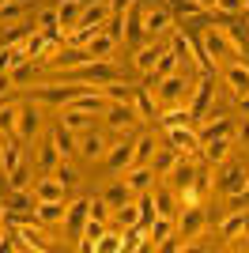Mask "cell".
Returning a JSON list of instances; mask_svg holds the SVG:
<instances>
[{"label":"cell","instance_id":"cell-1","mask_svg":"<svg viewBox=\"0 0 249 253\" xmlns=\"http://www.w3.org/2000/svg\"><path fill=\"white\" fill-rule=\"evenodd\" d=\"M200 53H204V61H208V68H211V72H219V64H227V61H234V57H238L223 27L200 34Z\"/></svg>","mask_w":249,"mask_h":253},{"label":"cell","instance_id":"cell-2","mask_svg":"<svg viewBox=\"0 0 249 253\" xmlns=\"http://www.w3.org/2000/svg\"><path fill=\"white\" fill-rule=\"evenodd\" d=\"M211 91H215V72H204L193 87V95H189V117H193V125L208 121V106H211Z\"/></svg>","mask_w":249,"mask_h":253},{"label":"cell","instance_id":"cell-3","mask_svg":"<svg viewBox=\"0 0 249 253\" xmlns=\"http://www.w3.org/2000/svg\"><path fill=\"white\" fill-rule=\"evenodd\" d=\"M136 121H140V114H136L132 102H110L106 106V128L110 132H132Z\"/></svg>","mask_w":249,"mask_h":253},{"label":"cell","instance_id":"cell-4","mask_svg":"<svg viewBox=\"0 0 249 253\" xmlns=\"http://www.w3.org/2000/svg\"><path fill=\"white\" fill-rule=\"evenodd\" d=\"M166 144H170L177 155H197L200 151V132L193 125H170L166 128Z\"/></svg>","mask_w":249,"mask_h":253},{"label":"cell","instance_id":"cell-5","mask_svg":"<svg viewBox=\"0 0 249 253\" xmlns=\"http://www.w3.org/2000/svg\"><path fill=\"white\" fill-rule=\"evenodd\" d=\"M246 185H249V170L242 167V163H227V167H223V178H219V193L230 197V201H238L242 193H246Z\"/></svg>","mask_w":249,"mask_h":253},{"label":"cell","instance_id":"cell-6","mask_svg":"<svg viewBox=\"0 0 249 253\" xmlns=\"http://www.w3.org/2000/svg\"><path fill=\"white\" fill-rule=\"evenodd\" d=\"M76 80L87 84V87H102V84H110V80H117V68H114V61H83Z\"/></svg>","mask_w":249,"mask_h":253},{"label":"cell","instance_id":"cell-7","mask_svg":"<svg viewBox=\"0 0 249 253\" xmlns=\"http://www.w3.org/2000/svg\"><path fill=\"white\" fill-rule=\"evenodd\" d=\"M38 132H42V110L34 102H23L19 106V121H15V140H19V144H31Z\"/></svg>","mask_w":249,"mask_h":253},{"label":"cell","instance_id":"cell-8","mask_svg":"<svg viewBox=\"0 0 249 253\" xmlns=\"http://www.w3.org/2000/svg\"><path fill=\"white\" fill-rule=\"evenodd\" d=\"M132 151H136V140L124 132L117 144H110V151H106V167H110V174H124V170L132 167Z\"/></svg>","mask_w":249,"mask_h":253},{"label":"cell","instance_id":"cell-9","mask_svg":"<svg viewBox=\"0 0 249 253\" xmlns=\"http://www.w3.org/2000/svg\"><path fill=\"white\" fill-rule=\"evenodd\" d=\"M76 151H80L87 163H94V159H106V151H110V140H106V132L83 128L80 136H76Z\"/></svg>","mask_w":249,"mask_h":253},{"label":"cell","instance_id":"cell-10","mask_svg":"<svg viewBox=\"0 0 249 253\" xmlns=\"http://www.w3.org/2000/svg\"><path fill=\"white\" fill-rule=\"evenodd\" d=\"M204 227H208V215H204V208H200V204H189V208H181V215H177V238H181V242L197 238Z\"/></svg>","mask_w":249,"mask_h":253},{"label":"cell","instance_id":"cell-11","mask_svg":"<svg viewBox=\"0 0 249 253\" xmlns=\"http://www.w3.org/2000/svg\"><path fill=\"white\" fill-rule=\"evenodd\" d=\"M170 27H174V11H166V8H144V34L151 38V42L166 38Z\"/></svg>","mask_w":249,"mask_h":253},{"label":"cell","instance_id":"cell-12","mask_svg":"<svg viewBox=\"0 0 249 253\" xmlns=\"http://www.w3.org/2000/svg\"><path fill=\"white\" fill-rule=\"evenodd\" d=\"M223 80H227V87L234 95H249V68H246L242 57H234V61L223 64Z\"/></svg>","mask_w":249,"mask_h":253},{"label":"cell","instance_id":"cell-13","mask_svg":"<svg viewBox=\"0 0 249 253\" xmlns=\"http://www.w3.org/2000/svg\"><path fill=\"white\" fill-rule=\"evenodd\" d=\"M83 49H87V57L91 61H114V49H117V38H110L106 31H94L87 42H83Z\"/></svg>","mask_w":249,"mask_h":253},{"label":"cell","instance_id":"cell-14","mask_svg":"<svg viewBox=\"0 0 249 253\" xmlns=\"http://www.w3.org/2000/svg\"><path fill=\"white\" fill-rule=\"evenodd\" d=\"M151 178H155L151 163H132V167L124 170V178H121V181L132 189V197H136V193H147V189H151Z\"/></svg>","mask_w":249,"mask_h":253},{"label":"cell","instance_id":"cell-15","mask_svg":"<svg viewBox=\"0 0 249 253\" xmlns=\"http://www.w3.org/2000/svg\"><path fill=\"white\" fill-rule=\"evenodd\" d=\"M170 231H174V215H151V223H147V250H159L170 238Z\"/></svg>","mask_w":249,"mask_h":253},{"label":"cell","instance_id":"cell-16","mask_svg":"<svg viewBox=\"0 0 249 253\" xmlns=\"http://www.w3.org/2000/svg\"><path fill=\"white\" fill-rule=\"evenodd\" d=\"M83 0H61L57 4V19H61V34H72L76 31V23H80V15H83Z\"/></svg>","mask_w":249,"mask_h":253},{"label":"cell","instance_id":"cell-17","mask_svg":"<svg viewBox=\"0 0 249 253\" xmlns=\"http://www.w3.org/2000/svg\"><path fill=\"white\" fill-rule=\"evenodd\" d=\"M34 197H38V201H64V197H68V185H64L57 174H45V178L34 185Z\"/></svg>","mask_w":249,"mask_h":253},{"label":"cell","instance_id":"cell-18","mask_svg":"<svg viewBox=\"0 0 249 253\" xmlns=\"http://www.w3.org/2000/svg\"><path fill=\"white\" fill-rule=\"evenodd\" d=\"M166 178L174 181L177 189H185V185H197V167H193V163H189V155H177V163L174 167H170V174H166Z\"/></svg>","mask_w":249,"mask_h":253},{"label":"cell","instance_id":"cell-19","mask_svg":"<svg viewBox=\"0 0 249 253\" xmlns=\"http://www.w3.org/2000/svg\"><path fill=\"white\" fill-rule=\"evenodd\" d=\"M61 125L80 136L83 128H91V114H83V110H76V106H61Z\"/></svg>","mask_w":249,"mask_h":253},{"label":"cell","instance_id":"cell-20","mask_svg":"<svg viewBox=\"0 0 249 253\" xmlns=\"http://www.w3.org/2000/svg\"><path fill=\"white\" fill-rule=\"evenodd\" d=\"M98 91H102L110 102H132V98H136V87H132V84H124L121 76H117V80H110V84H102Z\"/></svg>","mask_w":249,"mask_h":253},{"label":"cell","instance_id":"cell-21","mask_svg":"<svg viewBox=\"0 0 249 253\" xmlns=\"http://www.w3.org/2000/svg\"><path fill=\"white\" fill-rule=\"evenodd\" d=\"M200 148H204L208 163H215V167H223V163H227V155H230V136H215V140H204Z\"/></svg>","mask_w":249,"mask_h":253},{"label":"cell","instance_id":"cell-22","mask_svg":"<svg viewBox=\"0 0 249 253\" xmlns=\"http://www.w3.org/2000/svg\"><path fill=\"white\" fill-rule=\"evenodd\" d=\"M87 215H91V201H76V204H68V211H64L68 231L80 234V231H83V223H87Z\"/></svg>","mask_w":249,"mask_h":253},{"label":"cell","instance_id":"cell-23","mask_svg":"<svg viewBox=\"0 0 249 253\" xmlns=\"http://www.w3.org/2000/svg\"><path fill=\"white\" fill-rule=\"evenodd\" d=\"M159 57H163V49H159V45L155 42H147V45H140V49H136V68H140V72H147V76H151V72H155V64H159Z\"/></svg>","mask_w":249,"mask_h":253},{"label":"cell","instance_id":"cell-24","mask_svg":"<svg viewBox=\"0 0 249 253\" xmlns=\"http://www.w3.org/2000/svg\"><path fill=\"white\" fill-rule=\"evenodd\" d=\"M106 234V219H94V215H87V223H83V231H80V238H83V250H94L98 246V238Z\"/></svg>","mask_w":249,"mask_h":253},{"label":"cell","instance_id":"cell-25","mask_svg":"<svg viewBox=\"0 0 249 253\" xmlns=\"http://www.w3.org/2000/svg\"><path fill=\"white\" fill-rule=\"evenodd\" d=\"M219 234L223 238H246V208H238L234 215H227L219 223Z\"/></svg>","mask_w":249,"mask_h":253},{"label":"cell","instance_id":"cell-26","mask_svg":"<svg viewBox=\"0 0 249 253\" xmlns=\"http://www.w3.org/2000/svg\"><path fill=\"white\" fill-rule=\"evenodd\" d=\"M23 163V151H19V144H15V140L8 136V144H4V148H0V174H4V178H8L11 170L19 167Z\"/></svg>","mask_w":249,"mask_h":253},{"label":"cell","instance_id":"cell-27","mask_svg":"<svg viewBox=\"0 0 249 253\" xmlns=\"http://www.w3.org/2000/svg\"><path fill=\"white\" fill-rule=\"evenodd\" d=\"M132 106H136V114H140V121H151L155 117V95H151V87H136Z\"/></svg>","mask_w":249,"mask_h":253},{"label":"cell","instance_id":"cell-28","mask_svg":"<svg viewBox=\"0 0 249 253\" xmlns=\"http://www.w3.org/2000/svg\"><path fill=\"white\" fill-rule=\"evenodd\" d=\"M53 148H57V155L61 159H72L76 155V132H68V128H57V132H53Z\"/></svg>","mask_w":249,"mask_h":253},{"label":"cell","instance_id":"cell-29","mask_svg":"<svg viewBox=\"0 0 249 253\" xmlns=\"http://www.w3.org/2000/svg\"><path fill=\"white\" fill-rule=\"evenodd\" d=\"M174 163H177V151L170 148V144H166L163 151H155V159H151V170H155V178H166Z\"/></svg>","mask_w":249,"mask_h":253},{"label":"cell","instance_id":"cell-30","mask_svg":"<svg viewBox=\"0 0 249 253\" xmlns=\"http://www.w3.org/2000/svg\"><path fill=\"white\" fill-rule=\"evenodd\" d=\"M155 136L151 132H144V136H136V151H132V163H151L155 159Z\"/></svg>","mask_w":249,"mask_h":253},{"label":"cell","instance_id":"cell-31","mask_svg":"<svg viewBox=\"0 0 249 253\" xmlns=\"http://www.w3.org/2000/svg\"><path fill=\"white\" fill-rule=\"evenodd\" d=\"M15 121H19V106L4 102V106H0V136H4V140L15 136Z\"/></svg>","mask_w":249,"mask_h":253},{"label":"cell","instance_id":"cell-32","mask_svg":"<svg viewBox=\"0 0 249 253\" xmlns=\"http://www.w3.org/2000/svg\"><path fill=\"white\" fill-rule=\"evenodd\" d=\"M102 197H106V204H110V208L117 211V208H121L124 201H128V197H132V189H128V185H124V181H114V185H110V189H106Z\"/></svg>","mask_w":249,"mask_h":253},{"label":"cell","instance_id":"cell-33","mask_svg":"<svg viewBox=\"0 0 249 253\" xmlns=\"http://www.w3.org/2000/svg\"><path fill=\"white\" fill-rule=\"evenodd\" d=\"M45 38H49V34H42V31H31L27 38H23V53H27V61L38 57V53H45Z\"/></svg>","mask_w":249,"mask_h":253},{"label":"cell","instance_id":"cell-34","mask_svg":"<svg viewBox=\"0 0 249 253\" xmlns=\"http://www.w3.org/2000/svg\"><path fill=\"white\" fill-rule=\"evenodd\" d=\"M8 185H11V189H31V163H19V167L11 170Z\"/></svg>","mask_w":249,"mask_h":253},{"label":"cell","instance_id":"cell-35","mask_svg":"<svg viewBox=\"0 0 249 253\" xmlns=\"http://www.w3.org/2000/svg\"><path fill=\"white\" fill-rule=\"evenodd\" d=\"M170 8H174V15H181V19H197V15H204V8H200L197 0H170Z\"/></svg>","mask_w":249,"mask_h":253},{"label":"cell","instance_id":"cell-36","mask_svg":"<svg viewBox=\"0 0 249 253\" xmlns=\"http://www.w3.org/2000/svg\"><path fill=\"white\" fill-rule=\"evenodd\" d=\"M27 15V4L23 0H8V4H0V23H15Z\"/></svg>","mask_w":249,"mask_h":253},{"label":"cell","instance_id":"cell-37","mask_svg":"<svg viewBox=\"0 0 249 253\" xmlns=\"http://www.w3.org/2000/svg\"><path fill=\"white\" fill-rule=\"evenodd\" d=\"M38 27L34 31H42V34H53V31H61V19H57V8H49V11H38Z\"/></svg>","mask_w":249,"mask_h":253},{"label":"cell","instance_id":"cell-38","mask_svg":"<svg viewBox=\"0 0 249 253\" xmlns=\"http://www.w3.org/2000/svg\"><path fill=\"white\" fill-rule=\"evenodd\" d=\"M151 204H155V215H174V197H170V193H163V189H159V193H151Z\"/></svg>","mask_w":249,"mask_h":253},{"label":"cell","instance_id":"cell-39","mask_svg":"<svg viewBox=\"0 0 249 253\" xmlns=\"http://www.w3.org/2000/svg\"><path fill=\"white\" fill-rule=\"evenodd\" d=\"M117 215H121V223H124V227H136V223H140V204H136L132 197H128V201H124L121 208H117Z\"/></svg>","mask_w":249,"mask_h":253},{"label":"cell","instance_id":"cell-40","mask_svg":"<svg viewBox=\"0 0 249 253\" xmlns=\"http://www.w3.org/2000/svg\"><path fill=\"white\" fill-rule=\"evenodd\" d=\"M249 4L246 0H215V11L211 15H238V11H246Z\"/></svg>","mask_w":249,"mask_h":253},{"label":"cell","instance_id":"cell-41","mask_svg":"<svg viewBox=\"0 0 249 253\" xmlns=\"http://www.w3.org/2000/svg\"><path fill=\"white\" fill-rule=\"evenodd\" d=\"M53 174H57V178H61L64 185H68V189H72L76 181H80V174H76V167H72V163H68V159H61V163H57V170H53Z\"/></svg>","mask_w":249,"mask_h":253},{"label":"cell","instance_id":"cell-42","mask_svg":"<svg viewBox=\"0 0 249 253\" xmlns=\"http://www.w3.org/2000/svg\"><path fill=\"white\" fill-rule=\"evenodd\" d=\"M94 253H121V238L106 231L102 238H98V246H94Z\"/></svg>","mask_w":249,"mask_h":253},{"label":"cell","instance_id":"cell-43","mask_svg":"<svg viewBox=\"0 0 249 253\" xmlns=\"http://www.w3.org/2000/svg\"><path fill=\"white\" fill-rule=\"evenodd\" d=\"M91 215H94V219H106V215H110V204H106V197H94V201H91Z\"/></svg>","mask_w":249,"mask_h":253},{"label":"cell","instance_id":"cell-44","mask_svg":"<svg viewBox=\"0 0 249 253\" xmlns=\"http://www.w3.org/2000/svg\"><path fill=\"white\" fill-rule=\"evenodd\" d=\"M132 4H136V0H110V11H114V15H124Z\"/></svg>","mask_w":249,"mask_h":253},{"label":"cell","instance_id":"cell-45","mask_svg":"<svg viewBox=\"0 0 249 253\" xmlns=\"http://www.w3.org/2000/svg\"><path fill=\"white\" fill-rule=\"evenodd\" d=\"M11 84H15V80H11V72H0V95H8Z\"/></svg>","mask_w":249,"mask_h":253},{"label":"cell","instance_id":"cell-46","mask_svg":"<svg viewBox=\"0 0 249 253\" xmlns=\"http://www.w3.org/2000/svg\"><path fill=\"white\" fill-rule=\"evenodd\" d=\"M197 4H200L204 11H215V0H197Z\"/></svg>","mask_w":249,"mask_h":253},{"label":"cell","instance_id":"cell-47","mask_svg":"<svg viewBox=\"0 0 249 253\" xmlns=\"http://www.w3.org/2000/svg\"><path fill=\"white\" fill-rule=\"evenodd\" d=\"M242 117H249V95H242Z\"/></svg>","mask_w":249,"mask_h":253},{"label":"cell","instance_id":"cell-48","mask_svg":"<svg viewBox=\"0 0 249 253\" xmlns=\"http://www.w3.org/2000/svg\"><path fill=\"white\" fill-rule=\"evenodd\" d=\"M242 140L249 144V117H246V125H242Z\"/></svg>","mask_w":249,"mask_h":253},{"label":"cell","instance_id":"cell-49","mask_svg":"<svg viewBox=\"0 0 249 253\" xmlns=\"http://www.w3.org/2000/svg\"><path fill=\"white\" fill-rule=\"evenodd\" d=\"M0 238H4V223H0Z\"/></svg>","mask_w":249,"mask_h":253},{"label":"cell","instance_id":"cell-50","mask_svg":"<svg viewBox=\"0 0 249 253\" xmlns=\"http://www.w3.org/2000/svg\"><path fill=\"white\" fill-rule=\"evenodd\" d=\"M0 106H4V95H0Z\"/></svg>","mask_w":249,"mask_h":253},{"label":"cell","instance_id":"cell-51","mask_svg":"<svg viewBox=\"0 0 249 253\" xmlns=\"http://www.w3.org/2000/svg\"><path fill=\"white\" fill-rule=\"evenodd\" d=\"M0 4H8V0H0Z\"/></svg>","mask_w":249,"mask_h":253}]
</instances>
